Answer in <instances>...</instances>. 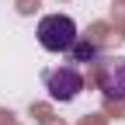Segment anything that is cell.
Here are the masks:
<instances>
[{
    "label": "cell",
    "instance_id": "3957f363",
    "mask_svg": "<svg viewBox=\"0 0 125 125\" xmlns=\"http://www.w3.org/2000/svg\"><path fill=\"white\" fill-rule=\"evenodd\" d=\"M97 87L108 101H125V59H101Z\"/></svg>",
    "mask_w": 125,
    "mask_h": 125
},
{
    "label": "cell",
    "instance_id": "6da1fadb",
    "mask_svg": "<svg viewBox=\"0 0 125 125\" xmlns=\"http://www.w3.org/2000/svg\"><path fill=\"white\" fill-rule=\"evenodd\" d=\"M38 45L45 52H70L76 38H80V31H76V21L66 18V14H45L38 21Z\"/></svg>",
    "mask_w": 125,
    "mask_h": 125
},
{
    "label": "cell",
    "instance_id": "7a4b0ae2",
    "mask_svg": "<svg viewBox=\"0 0 125 125\" xmlns=\"http://www.w3.org/2000/svg\"><path fill=\"white\" fill-rule=\"evenodd\" d=\"M45 90H49L52 101H73L76 94L83 90V73L73 66V62H66V66L59 70H49L45 73Z\"/></svg>",
    "mask_w": 125,
    "mask_h": 125
},
{
    "label": "cell",
    "instance_id": "277c9868",
    "mask_svg": "<svg viewBox=\"0 0 125 125\" xmlns=\"http://www.w3.org/2000/svg\"><path fill=\"white\" fill-rule=\"evenodd\" d=\"M73 62H90V59H97V45H90V42H80L76 38V45H73Z\"/></svg>",
    "mask_w": 125,
    "mask_h": 125
}]
</instances>
